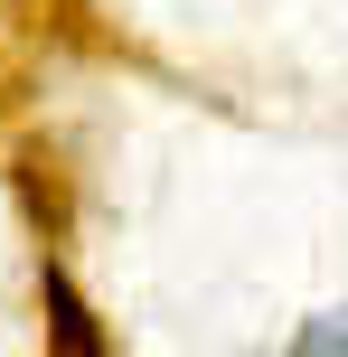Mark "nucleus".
I'll list each match as a JSON object with an SVG mask.
<instances>
[{"label":"nucleus","instance_id":"f257e3e1","mask_svg":"<svg viewBox=\"0 0 348 357\" xmlns=\"http://www.w3.org/2000/svg\"><path fill=\"white\" fill-rule=\"evenodd\" d=\"M47 310H56V339H66L75 357H94V348H104V339H94V320H85V301L66 291V273H47Z\"/></svg>","mask_w":348,"mask_h":357},{"label":"nucleus","instance_id":"f03ea898","mask_svg":"<svg viewBox=\"0 0 348 357\" xmlns=\"http://www.w3.org/2000/svg\"><path fill=\"white\" fill-rule=\"evenodd\" d=\"M292 348H311V357H330V348H348V310H339V320H311V329H301Z\"/></svg>","mask_w":348,"mask_h":357}]
</instances>
